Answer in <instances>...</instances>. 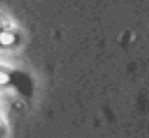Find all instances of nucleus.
I'll return each instance as SVG.
<instances>
[{"instance_id":"obj_2","label":"nucleus","mask_w":149,"mask_h":138,"mask_svg":"<svg viewBox=\"0 0 149 138\" xmlns=\"http://www.w3.org/2000/svg\"><path fill=\"white\" fill-rule=\"evenodd\" d=\"M10 82V76L6 74V73H3L0 71V86H4V85H7Z\"/></svg>"},{"instance_id":"obj_1","label":"nucleus","mask_w":149,"mask_h":138,"mask_svg":"<svg viewBox=\"0 0 149 138\" xmlns=\"http://www.w3.org/2000/svg\"><path fill=\"white\" fill-rule=\"evenodd\" d=\"M16 41L15 35L10 32H0V44L1 45H11Z\"/></svg>"}]
</instances>
